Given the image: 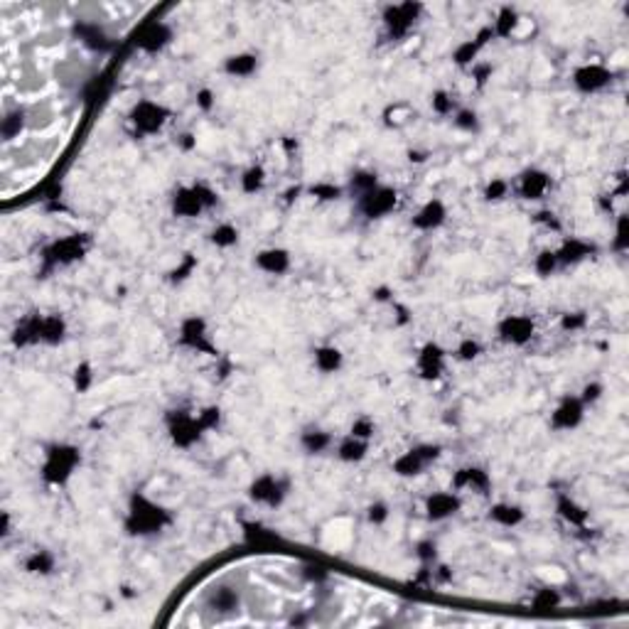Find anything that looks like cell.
<instances>
[{
	"mask_svg": "<svg viewBox=\"0 0 629 629\" xmlns=\"http://www.w3.org/2000/svg\"><path fill=\"white\" fill-rule=\"evenodd\" d=\"M366 450H369V443L361 440V438H354V435H349V438H344V440L339 443L337 455H339V460H344V462H359V460H364Z\"/></svg>",
	"mask_w": 629,
	"mask_h": 629,
	"instance_id": "cell-25",
	"label": "cell"
},
{
	"mask_svg": "<svg viewBox=\"0 0 629 629\" xmlns=\"http://www.w3.org/2000/svg\"><path fill=\"white\" fill-rule=\"evenodd\" d=\"M209 239H212L214 246L229 248V246H234L236 241H239V231H236V226H231V224H219L217 229L209 234Z\"/></svg>",
	"mask_w": 629,
	"mask_h": 629,
	"instance_id": "cell-33",
	"label": "cell"
},
{
	"mask_svg": "<svg viewBox=\"0 0 629 629\" xmlns=\"http://www.w3.org/2000/svg\"><path fill=\"white\" fill-rule=\"evenodd\" d=\"M25 571L32 575H50L54 571V555L47 551H34L32 555L25 558Z\"/></svg>",
	"mask_w": 629,
	"mask_h": 629,
	"instance_id": "cell-29",
	"label": "cell"
},
{
	"mask_svg": "<svg viewBox=\"0 0 629 629\" xmlns=\"http://www.w3.org/2000/svg\"><path fill=\"white\" fill-rule=\"evenodd\" d=\"M204 209V204L200 202L197 192L192 187H180L172 197V212L178 217H197Z\"/></svg>",
	"mask_w": 629,
	"mask_h": 629,
	"instance_id": "cell-19",
	"label": "cell"
},
{
	"mask_svg": "<svg viewBox=\"0 0 629 629\" xmlns=\"http://www.w3.org/2000/svg\"><path fill=\"white\" fill-rule=\"evenodd\" d=\"M344 356L337 347H320L314 352V366L320 369L322 374H334L342 366Z\"/></svg>",
	"mask_w": 629,
	"mask_h": 629,
	"instance_id": "cell-26",
	"label": "cell"
},
{
	"mask_svg": "<svg viewBox=\"0 0 629 629\" xmlns=\"http://www.w3.org/2000/svg\"><path fill=\"white\" fill-rule=\"evenodd\" d=\"M300 443H303V447L308 452H322L332 445V438H330V433H325V430H308Z\"/></svg>",
	"mask_w": 629,
	"mask_h": 629,
	"instance_id": "cell-34",
	"label": "cell"
},
{
	"mask_svg": "<svg viewBox=\"0 0 629 629\" xmlns=\"http://www.w3.org/2000/svg\"><path fill=\"white\" fill-rule=\"evenodd\" d=\"M197 420H200L202 430L214 428V425L219 423V408H206L204 413H200V416H197Z\"/></svg>",
	"mask_w": 629,
	"mask_h": 629,
	"instance_id": "cell-50",
	"label": "cell"
},
{
	"mask_svg": "<svg viewBox=\"0 0 629 629\" xmlns=\"http://www.w3.org/2000/svg\"><path fill=\"white\" fill-rule=\"evenodd\" d=\"M428 465L430 462L418 452V447H413V450H408L406 455H401V458L396 460L394 469H396V475H401V477H416V475H420Z\"/></svg>",
	"mask_w": 629,
	"mask_h": 629,
	"instance_id": "cell-21",
	"label": "cell"
},
{
	"mask_svg": "<svg viewBox=\"0 0 629 629\" xmlns=\"http://www.w3.org/2000/svg\"><path fill=\"white\" fill-rule=\"evenodd\" d=\"M386 519H389V507H386V504H374V507H369V521H372V524H383Z\"/></svg>",
	"mask_w": 629,
	"mask_h": 629,
	"instance_id": "cell-51",
	"label": "cell"
},
{
	"mask_svg": "<svg viewBox=\"0 0 629 629\" xmlns=\"http://www.w3.org/2000/svg\"><path fill=\"white\" fill-rule=\"evenodd\" d=\"M192 189L197 192V197H200V202L204 204V209H209V206H214L219 202V197H217V192H214L212 187H206L204 182H197V184H192Z\"/></svg>",
	"mask_w": 629,
	"mask_h": 629,
	"instance_id": "cell-43",
	"label": "cell"
},
{
	"mask_svg": "<svg viewBox=\"0 0 629 629\" xmlns=\"http://www.w3.org/2000/svg\"><path fill=\"white\" fill-rule=\"evenodd\" d=\"M624 246H627V217H619V224H617V248L619 251H624Z\"/></svg>",
	"mask_w": 629,
	"mask_h": 629,
	"instance_id": "cell-55",
	"label": "cell"
},
{
	"mask_svg": "<svg viewBox=\"0 0 629 629\" xmlns=\"http://www.w3.org/2000/svg\"><path fill=\"white\" fill-rule=\"evenodd\" d=\"M197 106H200L202 111H212V106H214V94L209 92V89H202V92L197 94Z\"/></svg>",
	"mask_w": 629,
	"mask_h": 629,
	"instance_id": "cell-54",
	"label": "cell"
},
{
	"mask_svg": "<svg viewBox=\"0 0 629 629\" xmlns=\"http://www.w3.org/2000/svg\"><path fill=\"white\" fill-rule=\"evenodd\" d=\"M538 222H546V224H551L553 229H558V222L553 219V214H548V212H544V214H538Z\"/></svg>",
	"mask_w": 629,
	"mask_h": 629,
	"instance_id": "cell-58",
	"label": "cell"
},
{
	"mask_svg": "<svg viewBox=\"0 0 629 629\" xmlns=\"http://www.w3.org/2000/svg\"><path fill=\"white\" fill-rule=\"evenodd\" d=\"M561 602V595L555 590H541L536 597H533V605L536 607H555Z\"/></svg>",
	"mask_w": 629,
	"mask_h": 629,
	"instance_id": "cell-48",
	"label": "cell"
},
{
	"mask_svg": "<svg viewBox=\"0 0 629 629\" xmlns=\"http://www.w3.org/2000/svg\"><path fill=\"white\" fill-rule=\"evenodd\" d=\"M170 524V514L143 494H133L131 509H128L126 529L133 536H150L158 533Z\"/></svg>",
	"mask_w": 629,
	"mask_h": 629,
	"instance_id": "cell-1",
	"label": "cell"
},
{
	"mask_svg": "<svg viewBox=\"0 0 629 629\" xmlns=\"http://www.w3.org/2000/svg\"><path fill=\"white\" fill-rule=\"evenodd\" d=\"M455 123H458V128H462V131H477V126H480L475 111H460V114L455 116Z\"/></svg>",
	"mask_w": 629,
	"mask_h": 629,
	"instance_id": "cell-46",
	"label": "cell"
},
{
	"mask_svg": "<svg viewBox=\"0 0 629 629\" xmlns=\"http://www.w3.org/2000/svg\"><path fill=\"white\" fill-rule=\"evenodd\" d=\"M86 248H89V236L84 234H74L69 239L54 241L52 246L45 248V273L54 268V266L72 264V261L81 258L86 253Z\"/></svg>",
	"mask_w": 629,
	"mask_h": 629,
	"instance_id": "cell-3",
	"label": "cell"
},
{
	"mask_svg": "<svg viewBox=\"0 0 629 629\" xmlns=\"http://www.w3.org/2000/svg\"><path fill=\"white\" fill-rule=\"evenodd\" d=\"M492 74V67L489 64H482V67H475V76H477V84H484L487 76Z\"/></svg>",
	"mask_w": 629,
	"mask_h": 629,
	"instance_id": "cell-57",
	"label": "cell"
},
{
	"mask_svg": "<svg viewBox=\"0 0 629 629\" xmlns=\"http://www.w3.org/2000/svg\"><path fill=\"white\" fill-rule=\"evenodd\" d=\"M79 460H81L79 450L72 445L50 447L45 465H42V477H45V482H50V484H64V482L72 477V472H74V467L79 465Z\"/></svg>",
	"mask_w": 629,
	"mask_h": 629,
	"instance_id": "cell-2",
	"label": "cell"
},
{
	"mask_svg": "<svg viewBox=\"0 0 629 629\" xmlns=\"http://www.w3.org/2000/svg\"><path fill=\"white\" fill-rule=\"evenodd\" d=\"M192 268H195V258L187 256V258H184V264L180 266V268L175 270V273H172V278H175V281H182V278H187V273H189Z\"/></svg>",
	"mask_w": 629,
	"mask_h": 629,
	"instance_id": "cell-56",
	"label": "cell"
},
{
	"mask_svg": "<svg viewBox=\"0 0 629 629\" xmlns=\"http://www.w3.org/2000/svg\"><path fill=\"white\" fill-rule=\"evenodd\" d=\"M76 34H79V40L84 42V45L94 47V50H103V47L109 45V42H106V34H103V30L98 28V25L79 23L76 25Z\"/></svg>",
	"mask_w": 629,
	"mask_h": 629,
	"instance_id": "cell-30",
	"label": "cell"
},
{
	"mask_svg": "<svg viewBox=\"0 0 629 629\" xmlns=\"http://www.w3.org/2000/svg\"><path fill=\"white\" fill-rule=\"evenodd\" d=\"M610 79H612V74L602 64H585V67L575 69V74H573V84L578 86L583 94L600 92V89H605L610 84Z\"/></svg>",
	"mask_w": 629,
	"mask_h": 629,
	"instance_id": "cell-8",
	"label": "cell"
},
{
	"mask_svg": "<svg viewBox=\"0 0 629 629\" xmlns=\"http://www.w3.org/2000/svg\"><path fill=\"white\" fill-rule=\"evenodd\" d=\"M477 52H480V45H477V42H465V45H460L458 50H455V62H458L460 67H467V64H472V59L477 57Z\"/></svg>",
	"mask_w": 629,
	"mask_h": 629,
	"instance_id": "cell-39",
	"label": "cell"
},
{
	"mask_svg": "<svg viewBox=\"0 0 629 629\" xmlns=\"http://www.w3.org/2000/svg\"><path fill=\"white\" fill-rule=\"evenodd\" d=\"M433 111L435 114H440V116H447V114H452V98L447 96L445 92H435L433 94Z\"/></svg>",
	"mask_w": 629,
	"mask_h": 629,
	"instance_id": "cell-44",
	"label": "cell"
},
{
	"mask_svg": "<svg viewBox=\"0 0 629 629\" xmlns=\"http://www.w3.org/2000/svg\"><path fill=\"white\" fill-rule=\"evenodd\" d=\"M167 109H162V106H158V103L153 101H140L133 106L131 111V123L136 126V131L140 133V136H153V133H158L162 126H165L167 120Z\"/></svg>",
	"mask_w": 629,
	"mask_h": 629,
	"instance_id": "cell-4",
	"label": "cell"
},
{
	"mask_svg": "<svg viewBox=\"0 0 629 629\" xmlns=\"http://www.w3.org/2000/svg\"><path fill=\"white\" fill-rule=\"evenodd\" d=\"M67 334V325L59 314H47L42 317V325H40V342L47 344H59Z\"/></svg>",
	"mask_w": 629,
	"mask_h": 629,
	"instance_id": "cell-23",
	"label": "cell"
},
{
	"mask_svg": "<svg viewBox=\"0 0 629 629\" xmlns=\"http://www.w3.org/2000/svg\"><path fill=\"white\" fill-rule=\"evenodd\" d=\"M558 514H561L566 521H571L573 526H583L585 521H588V511L568 497H558Z\"/></svg>",
	"mask_w": 629,
	"mask_h": 629,
	"instance_id": "cell-31",
	"label": "cell"
},
{
	"mask_svg": "<svg viewBox=\"0 0 629 629\" xmlns=\"http://www.w3.org/2000/svg\"><path fill=\"white\" fill-rule=\"evenodd\" d=\"M180 334H182V344H187V347L200 349V352H214L209 339H206L209 334H206V325L202 317H187L182 322Z\"/></svg>",
	"mask_w": 629,
	"mask_h": 629,
	"instance_id": "cell-14",
	"label": "cell"
},
{
	"mask_svg": "<svg viewBox=\"0 0 629 629\" xmlns=\"http://www.w3.org/2000/svg\"><path fill=\"white\" fill-rule=\"evenodd\" d=\"M172 30L165 23H148L140 32H138L136 45L143 52H160L165 45H170Z\"/></svg>",
	"mask_w": 629,
	"mask_h": 629,
	"instance_id": "cell-13",
	"label": "cell"
},
{
	"mask_svg": "<svg viewBox=\"0 0 629 629\" xmlns=\"http://www.w3.org/2000/svg\"><path fill=\"white\" fill-rule=\"evenodd\" d=\"M499 337L509 344H526L533 337V320L526 314H509L499 322Z\"/></svg>",
	"mask_w": 629,
	"mask_h": 629,
	"instance_id": "cell-10",
	"label": "cell"
},
{
	"mask_svg": "<svg viewBox=\"0 0 629 629\" xmlns=\"http://www.w3.org/2000/svg\"><path fill=\"white\" fill-rule=\"evenodd\" d=\"M561 325H563V330H578V327H583L585 325V314H563V320H561Z\"/></svg>",
	"mask_w": 629,
	"mask_h": 629,
	"instance_id": "cell-53",
	"label": "cell"
},
{
	"mask_svg": "<svg viewBox=\"0 0 629 629\" xmlns=\"http://www.w3.org/2000/svg\"><path fill=\"white\" fill-rule=\"evenodd\" d=\"M489 519L502 524V526H519L524 521V511L519 507H511V504H497L489 509Z\"/></svg>",
	"mask_w": 629,
	"mask_h": 629,
	"instance_id": "cell-28",
	"label": "cell"
},
{
	"mask_svg": "<svg viewBox=\"0 0 629 629\" xmlns=\"http://www.w3.org/2000/svg\"><path fill=\"white\" fill-rule=\"evenodd\" d=\"M551 187V180L546 172L541 170H529L521 175V184H519V192L524 195V200H541V197L548 192Z\"/></svg>",
	"mask_w": 629,
	"mask_h": 629,
	"instance_id": "cell-16",
	"label": "cell"
},
{
	"mask_svg": "<svg viewBox=\"0 0 629 629\" xmlns=\"http://www.w3.org/2000/svg\"><path fill=\"white\" fill-rule=\"evenodd\" d=\"M8 533H10V514L6 511L3 514V536H8Z\"/></svg>",
	"mask_w": 629,
	"mask_h": 629,
	"instance_id": "cell-59",
	"label": "cell"
},
{
	"mask_svg": "<svg viewBox=\"0 0 629 629\" xmlns=\"http://www.w3.org/2000/svg\"><path fill=\"white\" fill-rule=\"evenodd\" d=\"M507 192H509V182H507V180H492V182L487 184L484 197L489 202H499L507 197Z\"/></svg>",
	"mask_w": 629,
	"mask_h": 629,
	"instance_id": "cell-40",
	"label": "cell"
},
{
	"mask_svg": "<svg viewBox=\"0 0 629 629\" xmlns=\"http://www.w3.org/2000/svg\"><path fill=\"white\" fill-rule=\"evenodd\" d=\"M585 416V403L575 396H568L561 401V406L555 408L553 416H551V428L555 430H573L578 428L580 420Z\"/></svg>",
	"mask_w": 629,
	"mask_h": 629,
	"instance_id": "cell-9",
	"label": "cell"
},
{
	"mask_svg": "<svg viewBox=\"0 0 629 629\" xmlns=\"http://www.w3.org/2000/svg\"><path fill=\"white\" fill-rule=\"evenodd\" d=\"M396 200H398V197H396V189L376 184L372 192H366L364 197H359V209L369 219H381L389 212H394Z\"/></svg>",
	"mask_w": 629,
	"mask_h": 629,
	"instance_id": "cell-6",
	"label": "cell"
},
{
	"mask_svg": "<svg viewBox=\"0 0 629 629\" xmlns=\"http://www.w3.org/2000/svg\"><path fill=\"white\" fill-rule=\"evenodd\" d=\"M376 184H379L376 175H372V172H356V175H352V180H349V189H352V195H356V197H364L366 192H372Z\"/></svg>",
	"mask_w": 629,
	"mask_h": 629,
	"instance_id": "cell-35",
	"label": "cell"
},
{
	"mask_svg": "<svg viewBox=\"0 0 629 629\" xmlns=\"http://www.w3.org/2000/svg\"><path fill=\"white\" fill-rule=\"evenodd\" d=\"M258 67V59L253 54H234L224 62V72L231 76H251Z\"/></svg>",
	"mask_w": 629,
	"mask_h": 629,
	"instance_id": "cell-27",
	"label": "cell"
},
{
	"mask_svg": "<svg viewBox=\"0 0 629 629\" xmlns=\"http://www.w3.org/2000/svg\"><path fill=\"white\" fill-rule=\"evenodd\" d=\"M256 266L270 275H281L290 268V256L283 248H266L256 256Z\"/></svg>",
	"mask_w": 629,
	"mask_h": 629,
	"instance_id": "cell-18",
	"label": "cell"
},
{
	"mask_svg": "<svg viewBox=\"0 0 629 629\" xmlns=\"http://www.w3.org/2000/svg\"><path fill=\"white\" fill-rule=\"evenodd\" d=\"M445 369V352H443L438 344L428 342L423 349H420V356H418V374L428 381L438 379Z\"/></svg>",
	"mask_w": 629,
	"mask_h": 629,
	"instance_id": "cell-12",
	"label": "cell"
},
{
	"mask_svg": "<svg viewBox=\"0 0 629 629\" xmlns=\"http://www.w3.org/2000/svg\"><path fill=\"white\" fill-rule=\"evenodd\" d=\"M206 602H209V607L217 610V612H234L236 607H239L241 597L234 588H229V585H219L217 590H212V595H209Z\"/></svg>",
	"mask_w": 629,
	"mask_h": 629,
	"instance_id": "cell-22",
	"label": "cell"
},
{
	"mask_svg": "<svg viewBox=\"0 0 629 629\" xmlns=\"http://www.w3.org/2000/svg\"><path fill=\"white\" fill-rule=\"evenodd\" d=\"M447 217V209L440 200H430L428 204H423V209L413 217V226L420 231H430V229H438Z\"/></svg>",
	"mask_w": 629,
	"mask_h": 629,
	"instance_id": "cell-15",
	"label": "cell"
},
{
	"mask_svg": "<svg viewBox=\"0 0 629 629\" xmlns=\"http://www.w3.org/2000/svg\"><path fill=\"white\" fill-rule=\"evenodd\" d=\"M180 143H182V148H192V145H195V140H192V136H182V140H180Z\"/></svg>",
	"mask_w": 629,
	"mask_h": 629,
	"instance_id": "cell-60",
	"label": "cell"
},
{
	"mask_svg": "<svg viewBox=\"0 0 629 629\" xmlns=\"http://www.w3.org/2000/svg\"><path fill=\"white\" fill-rule=\"evenodd\" d=\"M416 555H418V558H420L423 563H433V561H435V544H430V541H423V544H418Z\"/></svg>",
	"mask_w": 629,
	"mask_h": 629,
	"instance_id": "cell-52",
	"label": "cell"
},
{
	"mask_svg": "<svg viewBox=\"0 0 629 629\" xmlns=\"http://www.w3.org/2000/svg\"><path fill=\"white\" fill-rule=\"evenodd\" d=\"M89 383H92V366H89V364L76 366V372H74V386H76V391H86V389H89Z\"/></svg>",
	"mask_w": 629,
	"mask_h": 629,
	"instance_id": "cell-47",
	"label": "cell"
},
{
	"mask_svg": "<svg viewBox=\"0 0 629 629\" xmlns=\"http://www.w3.org/2000/svg\"><path fill=\"white\" fill-rule=\"evenodd\" d=\"M310 192H312V197H317V200H325V202L339 200V195H342V189L334 187V184H327V182L314 184V187L310 189Z\"/></svg>",
	"mask_w": 629,
	"mask_h": 629,
	"instance_id": "cell-41",
	"label": "cell"
},
{
	"mask_svg": "<svg viewBox=\"0 0 629 629\" xmlns=\"http://www.w3.org/2000/svg\"><path fill=\"white\" fill-rule=\"evenodd\" d=\"M458 509H460V499L455 497V494H447V492L433 494V497H428V502H425V511H428V516L433 521L447 519V516H452Z\"/></svg>",
	"mask_w": 629,
	"mask_h": 629,
	"instance_id": "cell-17",
	"label": "cell"
},
{
	"mask_svg": "<svg viewBox=\"0 0 629 629\" xmlns=\"http://www.w3.org/2000/svg\"><path fill=\"white\" fill-rule=\"evenodd\" d=\"M600 396H602V383L593 381V383H588V386L583 389V396H580V401H583L585 406H588V403H595Z\"/></svg>",
	"mask_w": 629,
	"mask_h": 629,
	"instance_id": "cell-49",
	"label": "cell"
},
{
	"mask_svg": "<svg viewBox=\"0 0 629 629\" xmlns=\"http://www.w3.org/2000/svg\"><path fill=\"white\" fill-rule=\"evenodd\" d=\"M354 438H361V440H369L374 435V423L369 420V418H359V420H354V425H352V433Z\"/></svg>",
	"mask_w": 629,
	"mask_h": 629,
	"instance_id": "cell-45",
	"label": "cell"
},
{
	"mask_svg": "<svg viewBox=\"0 0 629 629\" xmlns=\"http://www.w3.org/2000/svg\"><path fill=\"white\" fill-rule=\"evenodd\" d=\"M25 126V116L17 111V114H8L6 118H3V138L6 140H10V138H15L17 133L23 131Z\"/></svg>",
	"mask_w": 629,
	"mask_h": 629,
	"instance_id": "cell-38",
	"label": "cell"
},
{
	"mask_svg": "<svg viewBox=\"0 0 629 629\" xmlns=\"http://www.w3.org/2000/svg\"><path fill=\"white\" fill-rule=\"evenodd\" d=\"M452 484H455V489L469 487V489H477L480 494H487L492 482H489V475H487L484 469L469 467V469H460L458 475H455V480H452Z\"/></svg>",
	"mask_w": 629,
	"mask_h": 629,
	"instance_id": "cell-20",
	"label": "cell"
},
{
	"mask_svg": "<svg viewBox=\"0 0 629 629\" xmlns=\"http://www.w3.org/2000/svg\"><path fill=\"white\" fill-rule=\"evenodd\" d=\"M516 12L511 10V8H504L502 10V15H499V20L494 23V28H492V32L494 34H502V37H507V34H511V30L516 28Z\"/></svg>",
	"mask_w": 629,
	"mask_h": 629,
	"instance_id": "cell-37",
	"label": "cell"
},
{
	"mask_svg": "<svg viewBox=\"0 0 629 629\" xmlns=\"http://www.w3.org/2000/svg\"><path fill=\"white\" fill-rule=\"evenodd\" d=\"M558 266H561V264H558V256H555V251L538 253L536 261H533V268H536V273L541 275V278H548V275L553 273Z\"/></svg>",
	"mask_w": 629,
	"mask_h": 629,
	"instance_id": "cell-36",
	"label": "cell"
},
{
	"mask_svg": "<svg viewBox=\"0 0 629 629\" xmlns=\"http://www.w3.org/2000/svg\"><path fill=\"white\" fill-rule=\"evenodd\" d=\"M590 253H593V246H590V244L578 241V239H568L561 246V251H555V256H558V264H578V261H583V258L590 256Z\"/></svg>",
	"mask_w": 629,
	"mask_h": 629,
	"instance_id": "cell-24",
	"label": "cell"
},
{
	"mask_svg": "<svg viewBox=\"0 0 629 629\" xmlns=\"http://www.w3.org/2000/svg\"><path fill=\"white\" fill-rule=\"evenodd\" d=\"M264 182H266V170L264 167L253 165L244 172V178H241V189H244L246 195H256L258 189L264 187Z\"/></svg>",
	"mask_w": 629,
	"mask_h": 629,
	"instance_id": "cell-32",
	"label": "cell"
},
{
	"mask_svg": "<svg viewBox=\"0 0 629 629\" xmlns=\"http://www.w3.org/2000/svg\"><path fill=\"white\" fill-rule=\"evenodd\" d=\"M480 352H482V347H480V342H477V339H462V342H460V347H458V356H460V359H465V361L477 359V356H480Z\"/></svg>",
	"mask_w": 629,
	"mask_h": 629,
	"instance_id": "cell-42",
	"label": "cell"
},
{
	"mask_svg": "<svg viewBox=\"0 0 629 629\" xmlns=\"http://www.w3.org/2000/svg\"><path fill=\"white\" fill-rule=\"evenodd\" d=\"M418 12H420V6H413V3L396 6V8H386L383 23H386V28H389V32L394 34V37H403V34L413 28Z\"/></svg>",
	"mask_w": 629,
	"mask_h": 629,
	"instance_id": "cell-11",
	"label": "cell"
},
{
	"mask_svg": "<svg viewBox=\"0 0 629 629\" xmlns=\"http://www.w3.org/2000/svg\"><path fill=\"white\" fill-rule=\"evenodd\" d=\"M202 425L197 418L180 411L178 416H170V438L178 447H189L200 440Z\"/></svg>",
	"mask_w": 629,
	"mask_h": 629,
	"instance_id": "cell-7",
	"label": "cell"
},
{
	"mask_svg": "<svg viewBox=\"0 0 629 629\" xmlns=\"http://www.w3.org/2000/svg\"><path fill=\"white\" fill-rule=\"evenodd\" d=\"M248 497L258 504L281 507L283 499L288 497V482L278 480V477H273V475H261L258 480H253L251 487H248Z\"/></svg>",
	"mask_w": 629,
	"mask_h": 629,
	"instance_id": "cell-5",
	"label": "cell"
}]
</instances>
